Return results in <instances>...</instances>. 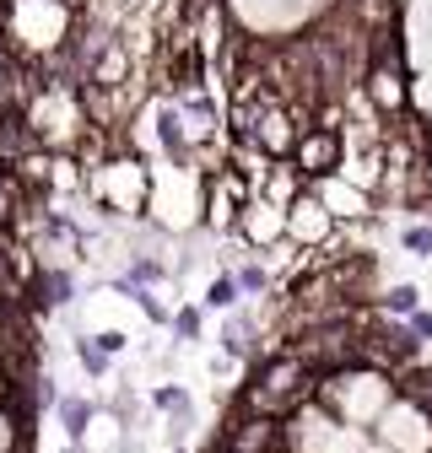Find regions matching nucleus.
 Here are the masks:
<instances>
[{
	"mask_svg": "<svg viewBox=\"0 0 432 453\" xmlns=\"http://www.w3.org/2000/svg\"><path fill=\"white\" fill-rule=\"evenodd\" d=\"M184 405H195V394H189L184 383H157V388H151V411L174 416V411H184Z\"/></svg>",
	"mask_w": 432,
	"mask_h": 453,
	"instance_id": "nucleus-16",
	"label": "nucleus"
},
{
	"mask_svg": "<svg viewBox=\"0 0 432 453\" xmlns=\"http://www.w3.org/2000/svg\"><path fill=\"white\" fill-rule=\"evenodd\" d=\"M0 324H6V308H0Z\"/></svg>",
	"mask_w": 432,
	"mask_h": 453,
	"instance_id": "nucleus-26",
	"label": "nucleus"
},
{
	"mask_svg": "<svg viewBox=\"0 0 432 453\" xmlns=\"http://www.w3.org/2000/svg\"><path fill=\"white\" fill-rule=\"evenodd\" d=\"M373 442L384 453H432V411L405 400V394H395V405L373 426Z\"/></svg>",
	"mask_w": 432,
	"mask_h": 453,
	"instance_id": "nucleus-4",
	"label": "nucleus"
},
{
	"mask_svg": "<svg viewBox=\"0 0 432 453\" xmlns=\"http://www.w3.org/2000/svg\"><path fill=\"white\" fill-rule=\"evenodd\" d=\"M303 189H308V184H303V173H297V167H292V162H276V167H270V179H265V189H259V195H265L270 205H282V211H287V205H292Z\"/></svg>",
	"mask_w": 432,
	"mask_h": 453,
	"instance_id": "nucleus-11",
	"label": "nucleus"
},
{
	"mask_svg": "<svg viewBox=\"0 0 432 453\" xmlns=\"http://www.w3.org/2000/svg\"><path fill=\"white\" fill-rule=\"evenodd\" d=\"M205 308H222V313L238 308V280H233V270H222V275L205 287Z\"/></svg>",
	"mask_w": 432,
	"mask_h": 453,
	"instance_id": "nucleus-18",
	"label": "nucleus"
},
{
	"mask_svg": "<svg viewBox=\"0 0 432 453\" xmlns=\"http://www.w3.org/2000/svg\"><path fill=\"white\" fill-rule=\"evenodd\" d=\"M233 238H238L249 254H276V249L287 243V211H282V205H270L265 195H254V200L238 211Z\"/></svg>",
	"mask_w": 432,
	"mask_h": 453,
	"instance_id": "nucleus-8",
	"label": "nucleus"
},
{
	"mask_svg": "<svg viewBox=\"0 0 432 453\" xmlns=\"http://www.w3.org/2000/svg\"><path fill=\"white\" fill-rule=\"evenodd\" d=\"M17 432H27V421L6 405L0 411V453H27V437H17Z\"/></svg>",
	"mask_w": 432,
	"mask_h": 453,
	"instance_id": "nucleus-19",
	"label": "nucleus"
},
{
	"mask_svg": "<svg viewBox=\"0 0 432 453\" xmlns=\"http://www.w3.org/2000/svg\"><path fill=\"white\" fill-rule=\"evenodd\" d=\"M151 157H141L135 146H125V151H108L103 162H92L87 167V184H81V195L114 221V226H135V221H146V211H151Z\"/></svg>",
	"mask_w": 432,
	"mask_h": 453,
	"instance_id": "nucleus-1",
	"label": "nucleus"
},
{
	"mask_svg": "<svg viewBox=\"0 0 432 453\" xmlns=\"http://www.w3.org/2000/svg\"><path fill=\"white\" fill-rule=\"evenodd\" d=\"M216 448H228V453H287V421L233 411L228 426L216 432Z\"/></svg>",
	"mask_w": 432,
	"mask_h": 453,
	"instance_id": "nucleus-6",
	"label": "nucleus"
},
{
	"mask_svg": "<svg viewBox=\"0 0 432 453\" xmlns=\"http://www.w3.org/2000/svg\"><path fill=\"white\" fill-rule=\"evenodd\" d=\"M76 362H81L87 378H108V367H114V357L92 346V334H76Z\"/></svg>",
	"mask_w": 432,
	"mask_h": 453,
	"instance_id": "nucleus-15",
	"label": "nucleus"
},
{
	"mask_svg": "<svg viewBox=\"0 0 432 453\" xmlns=\"http://www.w3.org/2000/svg\"><path fill=\"white\" fill-rule=\"evenodd\" d=\"M233 280H238V297H265V292H270V270L259 265V254L238 259V265H233Z\"/></svg>",
	"mask_w": 432,
	"mask_h": 453,
	"instance_id": "nucleus-13",
	"label": "nucleus"
},
{
	"mask_svg": "<svg viewBox=\"0 0 432 453\" xmlns=\"http://www.w3.org/2000/svg\"><path fill=\"white\" fill-rule=\"evenodd\" d=\"M17 205H22V189H17V179L0 167V233H17Z\"/></svg>",
	"mask_w": 432,
	"mask_h": 453,
	"instance_id": "nucleus-14",
	"label": "nucleus"
},
{
	"mask_svg": "<svg viewBox=\"0 0 432 453\" xmlns=\"http://www.w3.org/2000/svg\"><path fill=\"white\" fill-rule=\"evenodd\" d=\"M319 200H324V211H330L341 226H362V221H378V200L367 195V189H357L346 173H336V179H319V184H308Z\"/></svg>",
	"mask_w": 432,
	"mask_h": 453,
	"instance_id": "nucleus-9",
	"label": "nucleus"
},
{
	"mask_svg": "<svg viewBox=\"0 0 432 453\" xmlns=\"http://www.w3.org/2000/svg\"><path fill=\"white\" fill-rule=\"evenodd\" d=\"M174 453H189V448H174Z\"/></svg>",
	"mask_w": 432,
	"mask_h": 453,
	"instance_id": "nucleus-27",
	"label": "nucleus"
},
{
	"mask_svg": "<svg viewBox=\"0 0 432 453\" xmlns=\"http://www.w3.org/2000/svg\"><path fill=\"white\" fill-rule=\"evenodd\" d=\"M313 378L319 372L303 357H292L287 346L282 351H265V357L249 362V378L238 388V411L243 416H276V421H287L292 411H303L313 400Z\"/></svg>",
	"mask_w": 432,
	"mask_h": 453,
	"instance_id": "nucleus-2",
	"label": "nucleus"
},
{
	"mask_svg": "<svg viewBox=\"0 0 432 453\" xmlns=\"http://www.w3.org/2000/svg\"><path fill=\"white\" fill-rule=\"evenodd\" d=\"M336 233H341V221L324 211V200H319L313 189H303V195L287 205V243H292V249L319 254V249L336 243Z\"/></svg>",
	"mask_w": 432,
	"mask_h": 453,
	"instance_id": "nucleus-5",
	"label": "nucleus"
},
{
	"mask_svg": "<svg viewBox=\"0 0 432 453\" xmlns=\"http://www.w3.org/2000/svg\"><path fill=\"white\" fill-rule=\"evenodd\" d=\"M92 346L108 351V357H120V351L130 346V334H125V329H97V334H92Z\"/></svg>",
	"mask_w": 432,
	"mask_h": 453,
	"instance_id": "nucleus-23",
	"label": "nucleus"
},
{
	"mask_svg": "<svg viewBox=\"0 0 432 453\" xmlns=\"http://www.w3.org/2000/svg\"><path fill=\"white\" fill-rule=\"evenodd\" d=\"M60 453H92V448H87V442H66Z\"/></svg>",
	"mask_w": 432,
	"mask_h": 453,
	"instance_id": "nucleus-25",
	"label": "nucleus"
},
{
	"mask_svg": "<svg viewBox=\"0 0 432 453\" xmlns=\"http://www.w3.org/2000/svg\"><path fill=\"white\" fill-rule=\"evenodd\" d=\"M17 292V238L0 233V297Z\"/></svg>",
	"mask_w": 432,
	"mask_h": 453,
	"instance_id": "nucleus-21",
	"label": "nucleus"
},
{
	"mask_svg": "<svg viewBox=\"0 0 432 453\" xmlns=\"http://www.w3.org/2000/svg\"><path fill=\"white\" fill-rule=\"evenodd\" d=\"M373 308L384 313V319H400V324H405V319H411V313L421 308V292L411 287V280H395L390 292H378V303H373Z\"/></svg>",
	"mask_w": 432,
	"mask_h": 453,
	"instance_id": "nucleus-12",
	"label": "nucleus"
},
{
	"mask_svg": "<svg viewBox=\"0 0 432 453\" xmlns=\"http://www.w3.org/2000/svg\"><path fill=\"white\" fill-rule=\"evenodd\" d=\"M189 432H195V405H184V411H174V416H168V442H174V448H184V442H189Z\"/></svg>",
	"mask_w": 432,
	"mask_h": 453,
	"instance_id": "nucleus-22",
	"label": "nucleus"
},
{
	"mask_svg": "<svg viewBox=\"0 0 432 453\" xmlns=\"http://www.w3.org/2000/svg\"><path fill=\"white\" fill-rule=\"evenodd\" d=\"M54 421H60L66 442H87V432H92L97 411H92L87 394H60V400H54Z\"/></svg>",
	"mask_w": 432,
	"mask_h": 453,
	"instance_id": "nucleus-10",
	"label": "nucleus"
},
{
	"mask_svg": "<svg viewBox=\"0 0 432 453\" xmlns=\"http://www.w3.org/2000/svg\"><path fill=\"white\" fill-rule=\"evenodd\" d=\"M200 211H205V173L200 167H151V211L146 221L162 226V233H189L200 226Z\"/></svg>",
	"mask_w": 432,
	"mask_h": 453,
	"instance_id": "nucleus-3",
	"label": "nucleus"
},
{
	"mask_svg": "<svg viewBox=\"0 0 432 453\" xmlns=\"http://www.w3.org/2000/svg\"><path fill=\"white\" fill-rule=\"evenodd\" d=\"M405 329H411V334L421 340V346H427V340H432V308H416V313L405 319Z\"/></svg>",
	"mask_w": 432,
	"mask_h": 453,
	"instance_id": "nucleus-24",
	"label": "nucleus"
},
{
	"mask_svg": "<svg viewBox=\"0 0 432 453\" xmlns=\"http://www.w3.org/2000/svg\"><path fill=\"white\" fill-rule=\"evenodd\" d=\"M0 6H6V0H0Z\"/></svg>",
	"mask_w": 432,
	"mask_h": 453,
	"instance_id": "nucleus-28",
	"label": "nucleus"
},
{
	"mask_svg": "<svg viewBox=\"0 0 432 453\" xmlns=\"http://www.w3.org/2000/svg\"><path fill=\"white\" fill-rule=\"evenodd\" d=\"M400 249L416 254V259H432V221H411V226H400Z\"/></svg>",
	"mask_w": 432,
	"mask_h": 453,
	"instance_id": "nucleus-20",
	"label": "nucleus"
},
{
	"mask_svg": "<svg viewBox=\"0 0 432 453\" xmlns=\"http://www.w3.org/2000/svg\"><path fill=\"white\" fill-rule=\"evenodd\" d=\"M168 329H174V340H179V346H189V340H200L205 319H200V308H195V303H179V308H174V324H168Z\"/></svg>",
	"mask_w": 432,
	"mask_h": 453,
	"instance_id": "nucleus-17",
	"label": "nucleus"
},
{
	"mask_svg": "<svg viewBox=\"0 0 432 453\" xmlns=\"http://www.w3.org/2000/svg\"><path fill=\"white\" fill-rule=\"evenodd\" d=\"M292 167L303 173V184L336 179L341 167H346V135H341V130H324V125L303 130V141H297V151H292Z\"/></svg>",
	"mask_w": 432,
	"mask_h": 453,
	"instance_id": "nucleus-7",
	"label": "nucleus"
}]
</instances>
